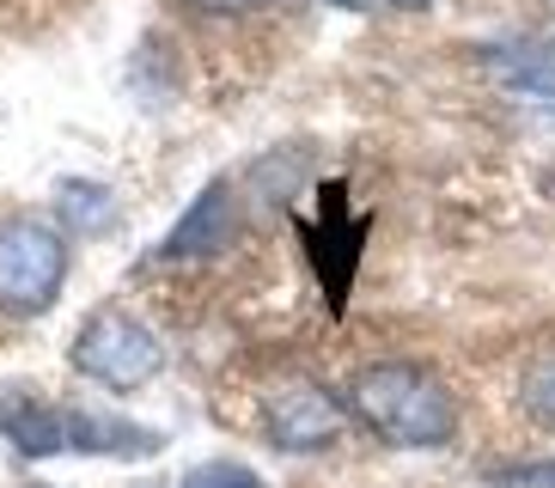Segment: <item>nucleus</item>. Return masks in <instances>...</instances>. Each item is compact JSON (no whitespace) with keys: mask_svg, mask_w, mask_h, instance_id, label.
Returning a JSON list of instances; mask_svg holds the SVG:
<instances>
[{"mask_svg":"<svg viewBox=\"0 0 555 488\" xmlns=\"http://www.w3.org/2000/svg\"><path fill=\"white\" fill-rule=\"evenodd\" d=\"M67 452L86 458H153L165 452L159 427H141L129 415H104V409H74L67 403Z\"/></svg>","mask_w":555,"mask_h":488,"instance_id":"0eeeda50","label":"nucleus"},{"mask_svg":"<svg viewBox=\"0 0 555 488\" xmlns=\"http://www.w3.org/2000/svg\"><path fill=\"white\" fill-rule=\"evenodd\" d=\"M330 7H343V13H360V7H373V0H330Z\"/></svg>","mask_w":555,"mask_h":488,"instance_id":"4468645a","label":"nucleus"},{"mask_svg":"<svg viewBox=\"0 0 555 488\" xmlns=\"http://www.w3.org/2000/svg\"><path fill=\"white\" fill-rule=\"evenodd\" d=\"M178 488H262L250 464H232V458H214V464H196Z\"/></svg>","mask_w":555,"mask_h":488,"instance_id":"9d476101","label":"nucleus"},{"mask_svg":"<svg viewBox=\"0 0 555 488\" xmlns=\"http://www.w3.org/2000/svg\"><path fill=\"white\" fill-rule=\"evenodd\" d=\"M482 67L506 92L555 98V43H489L482 49Z\"/></svg>","mask_w":555,"mask_h":488,"instance_id":"6e6552de","label":"nucleus"},{"mask_svg":"<svg viewBox=\"0 0 555 488\" xmlns=\"http://www.w3.org/2000/svg\"><path fill=\"white\" fill-rule=\"evenodd\" d=\"M262 427H269V446H281V452H324V446L343 439L348 409L336 403L324 385H311V378H287V385L269 390V403H262Z\"/></svg>","mask_w":555,"mask_h":488,"instance_id":"20e7f679","label":"nucleus"},{"mask_svg":"<svg viewBox=\"0 0 555 488\" xmlns=\"http://www.w3.org/2000/svg\"><path fill=\"white\" fill-rule=\"evenodd\" d=\"M62 214L74 232H99L111 220V190L104 183H62Z\"/></svg>","mask_w":555,"mask_h":488,"instance_id":"1a4fd4ad","label":"nucleus"},{"mask_svg":"<svg viewBox=\"0 0 555 488\" xmlns=\"http://www.w3.org/2000/svg\"><path fill=\"white\" fill-rule=\"evenodd\" d=\"M183 7H196V13H257L269 0H183Z\"/></svg>","mask_w":555,"mask_h":488,"instance_id":"ddd939ff","label":"nucleus"},{"mask_svg":"<svg viewBox=\"0 0 555 488\" xmlns=\"http://www.w3.org/2000/svg\"><path fill=\"white\" fill-rule=\"evenodd\" d=\"M67 360H74V373L92 378V385L104 390H141L159 378L165 367V342L153 336L134 311H92L80 330H74V348H67Z\"/></svg>","mask_w":555,"mask_h":488,"instance_id":"7ed1b4c3","label":"nucleus"},{"mask_svg":"<svg viewBox=\"0 0 555 488\" xmlns=\"http://www.w3.org/2000/svg\"><path fill=\"white\" fill-rule=\"evenodd\" d=\"M238 239V202H232V183L214 178L208 190L178 214V227L165 232V244L153 251L159 262H190V257H214Z\"/></svg>","mask_w":555,"mask_h":488,"instance_id":"39448f33","label":"nucleus"},{"mask_svg":"<svg viewBox=\"0 0 555 488\" xmlns=\"http://www.w3.org/2000/svg\"><path fill=\"white\" fill-rule=\"evenodd\" d=\"M397 7H427V0H397Z\"/></svg>","mask_w":555,"mask_h":488,"instance_id":"2eb2a0df","label":"nucleus"},{"mask_svg":"<svg viewBox=\"0 0 555 488\" xmlns=\"http://www.w3.org/2000/svg\"><path fill=\"white\" fill-rule=\"evenodd\" d=\"M519 397H525V409H531L538 422L555 427V360H543V367H531V373H525Z\"/></svg>","mask_w":555,"mask_h":488,"instance_id":"9b49d317","label":"nucleus"},{"mask_svg":"<svg viewBox=\"0 0 555 488\" xmlns=\"http://www.w3.org/2000/svg\"><path fill=\"white\" fill-rule=\"evenodd\" d=\"M494 488H555V458H531V464H506V471H494Z\"/></svg>","mask_w":555,"mask_h":488,"instance_id":"f8f14e48","label":"nucleus"},{"mask_svg":"<svg viewBox=\"0 0 555 488\" xmlns=\"http://www.w3.org/2000/svg\"><path fill=\"white\" fill-rule=\"evenodd\" d=\"M348 409L391 446H452L457 439V397L446 390L440 373H427L415 360H378L348 378Z\"/></svg>","mask_w":555,"mask_h":488,"instance_id":"f257e3e1","label":"nucleus"},{"mask_svg":"<svg viewBox=\"0 0 555 488\" xmlns=\"http://www.w3.org/2000/svg\"><path fill=\"white\" fill-rule=\"evenodd\" d=\"M0 434L13 439L18 458H55L67 452V403L37 385H0Z\"/></svg>","mask_w":555,"mask_h":488,"instance_id":"423d86ee","label":"nucleus"},{"mask_svg":"<svg viewBox=\"0 0 555 488\" xmlns=\"http://www.w3.org/2000/svg\"><path fill=\"white\" fill-rule=\"evenodd\" d=\"M67 281V232L37 214L0 220V311L7 318H43Z\"/></svg>","mask_w":555,"mask_h":488,"instance_id":"f03ea898","label":"nucleus"}]
</instances>
